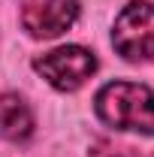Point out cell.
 Segmentation results:
<instances>
[{
    "label": "cell",
    "mask_w": 154,
    "mask_h": 157,
    "mask_svg": "<svg viewBox=\"0 0 154 157\" xmlns=\"http://www.w3.org/2000/svg\"><path fill=\"white\" fill-rule=\"evenodd\" d=\"M97 118L112 130L154 136V91L139 82H109L94 97Z\"/></svg>",
    "instance_id": "cell-1"
},
{
    "label": "cell",
    "mask_w": 154,
    "mask_h": 157,
    "mask_svg": "<svg viewBox=\"0 0 154 157\" xmlns=\"http://www.w3.org/2000/svg\"><path fill=\"white\" fill-rule=\"evenodd\" d=\"M112 45L124 60L133 63L154 60V3L133 0L118 12L112 24Z\"/></svg>",
    "instance_id": "cell-2"
},
{
    "label": "cell",
    "mask_w": 154,
    "mask_h": 157,
    "mask_svg": "<svg viewBox=\"0 0 154 157\" xmlns=\"http://www.w3.org/2000/svg\"><path fill=\"white\" fill-rule=\"evenodd\" d=\"M33 70L55 91L67 94V91H79L97 73V58H94V52H88L82 45H60L55 52H45L42 58H37Z\"/></svg>",
    "instance_id": "cell-3"
},
{
    "label": "cell",
    "mask_w": 154,
    "mask_h": 157,
    "mask_svg": "<svg viewBox=\"0 0 154 157\" xmlns=\"http://www.w3.org/2000/svg\"><path fill=\"white\" fill-rule=\"evenodd\" d=\"M79 18V0H21V27L33 39H55Z\"/></svg>",
    "instance_id": "cell-4"
},
{
    "label": "cell",
    "mask_w": 154,
    "mask_h": 157,
    "mask_svg": "<svg viewBox=\"0 0 154 157\" xmlns=\"http://www.w3.org/2000/svg\"><path fill=\"white\" fill-rule=\"evenodd\" d=\"M0 136L6 142H27L33 136V112L18 94H0Z\"/></svg>",
    "instance_id": "cell-5"
}]
</instances>
